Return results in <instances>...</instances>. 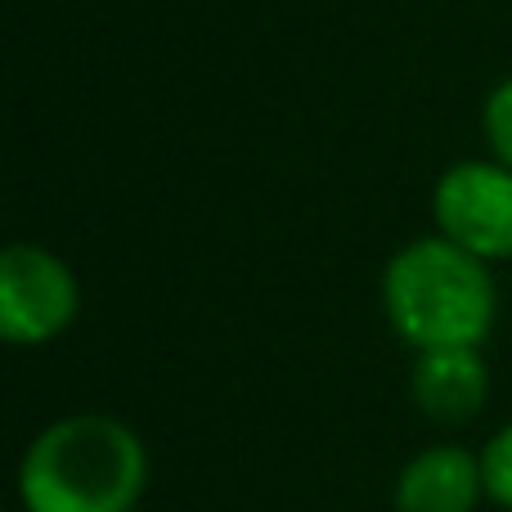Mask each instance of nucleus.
<instances>
[{"label":"nucleus","mask_w":512,"mask_h":512,"mask_svg":"<svg viewBox=\"0 0 512 512\" xmlns=\"http://www.w3.org/2000/svg\"><path fill=\"white\" fill-rule=\"evenodd\" d=\"M149 486V454L126 423L72 414L23 454L18 495L27 512H131Z\"/></svg>","instance_id":"nucleus-1"},{"label":"nucleus","mask_w":512,"mask_h":512,"mask_svg":"<svg viewBox=\"0 0 512 512\" xmlns=\"http://www.w3.org/2000/svg\"><path fill=\"white\" fill-rule=\"evenodd\" d=\"M387 319L418 351L481 346L495 324V279L450 239H418L382 274Z\"/></svg>","instance_id":"nucleus-2"},{"label":"nucleus","mask_w":512,"mask_h":512,"mask_svg":"<svg viewBox=\"0 0 512 512\" xmlns=\"http://www.w3.org/2000/svg\"><path fill=\"white\" fill-rule=\"evenodd\" d=\"M77 279L45 248L14 243L0 256V333L14 346H41L77 319Z\"/></svg>","instance_id":"nucleus-3"},{"label":"nucleus","mask_w":512,"mask_h":512,"mask_svg":"<svg viewBox=\"0 0 512 512\" xmlns=\"http://www.w3.org/2000/svg\"><path fill=\"white\" fill-rule=\"evenodd\" d=\"M441 239L481 261L512 256V171L504 162H459L436 185Z\"/></svg>","instance_id":"nucleus-4"},{"label":"nucleus","mask_w":512,"mask_h":512,"mask_svg":"<svg viewBox=\"0 0 512 512\" xmlns=\"http://www.w3.org/2000/svg\"><path fill=\"white\" fill-rule=\"evenodd\" d=\"M486 495L481 459H472L459 445H432L418 459L405 463L396 481L400 512H472Z\"/></svg>","instance_id":"nucleus-5"},{"label":"nucleus","mask_w":512,"mask_h":512,"mask_svg":"<svg viewBox=\"0 0 512 512\" xmlns=\"http://www.w3.org/2000/svg\"><path fill=\"white\" fill-rule=\"evenodd\" d=\"M490 391V373L477 346H450V351H418L414 364V400L436 423H468L481 414Z\"/></svg>","instance_id":"nucleus-6"},{"label":"nucleus","mask_w":512,"mask_h":512,"mask_svg":"<svg viewBox=\"0 0 512 512\" xmlns=\"http://www.w3.org/2000/svg\"><path fill=\"white\" fill-rule=\"evenodd\" d=\"M481 472H486V495L512 512V423L481 454Z\"/></svg>","instance_id":"nucleus-7"},{"label":"nucleus","mask_w":512,"mask_h":512,"mask_svg":"<svg viewBox=\"0 0 512 512\" xmlns=\"http://www.w3.org/2000/svg\"><path fill=\"white\" fill-rule=\"evenodd\" d=\"M486 135L490 149L499 153V162L512 171V77L486 99Z\"/></svg>","instance_id":"nucleus-8"}]
</instances>
